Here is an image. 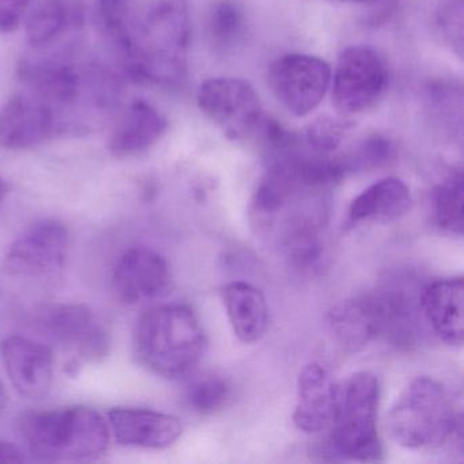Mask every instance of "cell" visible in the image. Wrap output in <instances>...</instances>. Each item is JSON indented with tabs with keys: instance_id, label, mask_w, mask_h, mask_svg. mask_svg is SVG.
<instances>
[{
	"instance_id": "6da1fadb",
	"label": "cell",
	"mask_w": 464,
	"mask_h": 464,
	"mask_svg": "<svg viewBox=\"0 0 464 464\" xmlns=\"http://www.w3.org/2000/svg\"><path fill=\"white\" fill-rule=\"evenodd\" d=\"M99 13L134 77L165 88L186 80L191 40L187 0H99Z\"/></svg>"
},
{
	"instance_id": "7a4b0ae2",
	"label": "cell",
	"mask_w": 464,
	"mask_h": 464,
	"mask_svg": "<svg viewBox=\"0 0 464 464\" xmlns=\"http://www.w3.org/2000/svg\"><path fill=\"white\" fill-rule=\"evenodd\" d=\"M208 341L194 309L164 304L146 309L134 330L135 357L165 379L188 376L205 354Z\"/></svg>"
},
{
	"instance_id": "3957f363",
	"label": "cell",
	"mask_w": 464,
	"mask_h": 464,
	"mask_svg": "<svg viewBox=\"0 0 464 464\" xmlns=\"http://www.w3.org/2000/svg\"><path fill=\"white\" fill-rule=\"evenodd\" d=\"M21 430L32 455L44 461L97 460L111 442L107 420L85 406L31 412Z\"/></svg>"
},
{
	"instance_id": "277c9868",
	"label": "cell",
	"mask_w": 464,
	"mask_h": 464,
	"mask_svg": "<svg viewBox=\"0 0 464 464\" xmlns=\"http://www.w3.org/2000/svg\"><path fill=\"white\" fill-rule=\"evenodd\" d=\"M391 437L409 450L436 448L460 433L461 415L450 393L430 377H417L401 393L387 418Z\"/></svg>"
},
{
	"instance_id": "5b68a950",
	"label": "cell",
	"mask_w": 464,
	"mask_h": 464,
	"mask_svg": "<svg viewBox=\"0 0 464 464\" xmlns=\"http://www.w3.org/2000/svg\"><path fill=\"white\" fill-rule=\"evenodd\" d=\"M380 384L372 372L353 374L341 385L338 414L331 426V453L346 460L379 461L382 444L377 428Z\"/></svg>"
},
{
	"instance_id": "8992f818",
	"label": "cell",
	"mask_w": 464,
	"mask_h": 464,
	"mask_svg": "<svg viewBox=\"0 0 464 464\" xmlns=\"http://www.w3.org/2000/svg\"><path fill=\"white\" fill-rule=\"evenodd\" d=\"M198 105L229 140H243L262 135L267 123L256 92L238 78L205 81L198 91Z\"/></svg>"
},
{
	"instance_id": "52a82bcc",
	"label": "cell",
	"mask_w": 464,
	"mask_h": 464,
	"mask_svg": "<svg viewBox=\"0 0 464 464\" xmlns=\"http://www.w3.org/2000/svg\"><path fill=\"white\" fill-rule=\"evenodd\" d=\"M387 83V66L376 51L362 45L346 48L331 78L334 105L344 115L365 112L382 99Z\"/></svg>"
},
{
	"instance_id": "ba28073f",
	"label": "cell",
	"mask_w": 464,
	"mask_h": 464,
	"mask_svg": "<svg viewBox=\"0 0 464 464\" xmlns=\"http://www.w3.org/2000/svg\"><path fill=\"white\" fill-rule=\"evenodd\" d=\"M333 70L317 56L289 53L271 64L268 85L276 102L295 118L314 112L327 94Z\"/></svg>"
},
{
	"instance_id": "9c48e42d",
	"label": "cell",
	"mask_w": 464,
	"mask_h": 464,
	"mask_svg": "<svg viewBox=\"0 0 464 464\" xmlns=\"http://www.w3.org/2000/svg\"><path fill=\"white\" fill-rule=\"evenodd\" d=\"M69 229L58 219L43 218L29 225L7 249L5 271L18 278H39L63 267Z\"/></svg>"
},
{
	"instance_id": "30bf717a",
	"label": "cell",
	"mask_w": 464,
	"mask_h": 464,
	"mask_svg": "<svg viewBox=\"0 0 464 464\" xmlns=\"http://www.w3.org/2000/svg\"><path fill=\"white\" fill-rule=\"evenodd\" d=\"M64 134L56 113L43 100L25 89L0 110V149L23 150Z\"/></svg>"
},
{
	"instance_id": "8fae6325",
	"label": "cell",
	"mask_w": 464,
	"mask_h": 464,
	"mask_svg": "<svg viewBox=\"0 0 464 464\" xmlns=\"http://www.w3.org/2000/svg\"><path fill=\"white\" fill-rule=\"evenodd\" d=\"M45 335L80 360L100 361L110 352V338L96 314L82 304L53 305L42 317Z\"/></svg>"
},
{
	"instance_id": "7c38bea8",
	"label": "cell",
	"mask_w": 464,
	"mask_h": 464,
	"mask_svg": "<svg viewBox=\"0 0 464 464\" xmlns=\"http://www.w3.org/2000/svg\"><path fill=\"white\" fill-rule=\"evenodd\" d=\"M376 338H385L396 346H411L420 335V295L404 286L390 285L363 295Z\"/></svg>"
},
{
	"instance_id": "4fadbf2b",
	"label": "cell",
	"mask_w": 464,
	"mask_h": 464,
	"mask_svg": "<svg viewBox=\"0 0 464 464\" xmlns=\"http://www.w3.org/2000/svg\"><path fill=\"white\" fill-rule=\"evenodd\" d=\"M112 284L123 303L138 304L168 295L172 276L167 260L159 252L134 246L119 257L113 268Z\"/></svg>"
},
{
	"instance_id": "5bb4252c",
	"label": "cell",
	"mask_w": 464,
	"mask_h": 464,
	"mask_svg": "<svg viewBox=\"0 0 464 464\" xmlns=\"http://www.w3.org/2000/svg\"><path fill=\"white\" fill-rule=\"evenodd\" d=\"M0 357L21 396L36 401L48 395L55 371V355L50 346L25 336H7L0 343Z\"/></svg>"
},
{
	"instance_id": "9a60e30c",
	"label": "cell",
	"mask_w": 464,
	"mask_h": 464,
	"mask_svg": "<svg viewBox=\"0 0 464 464\" xmlns=\"http://www.w3.org/2000/svg\"><path fill=\"white\" fill-rule=\"evenodd\" d=\"M341 401V385L324 366L309 363L297 382V404L293 422L305 433H320L333 426Z\"/></svg>"
},
{
	"instance_id": "2e32d148",
	"label": "cell",
	"mask_w": 464,
	"mask_h": 464,
	"mask_svg": "<svg viewBox=\"0 0 464 464\" xmlns=\"http://www.w3.org/2000/svg\"><path fill=\"white\" fill-rule=\"evenodd\" d=\"M107 422L116 441L124 447L165 450L183 434L179 418L137 407L111 410Z\"/></svg>"
},
{
	"instance_id": "e0dca14e",
	"label": "cell",
	"mask_w": 464,
	"mask_h": 464,
	"mask_svg": "<svg viewBox=\"0 0 464 464\" xmlns=\"http://www.w3.org/2000/svg\"><path fill=\"white\" fill-rule=\"evenodd\" d=\"M420 314L431 333L450 346L460 347L464 341L463 278L440 279L420 293Z\"/></svg>"
},
{
	"instance_id": "ac0fdd59",
	"label": "cell",
	"mask_w": 464,
	"mask_h": 464,
	"mask_svg": "<svg viewBox=\"0 0 464 464\" xmlns=\"http://www.w3.org/2000/svg\"><path fill=\"white\" fill-rule=\"evenodd\" d=\"M167 129V119L159 110L143 100H135L113 130L108 149L119 159L138 156L156 145Z\"/></svg>"
},
{
	"instance_id": "d6986e66",
	"label": "cell",
	"mask_w": 464,
	"mask_h": 464,
	"mask_svg": "<svg viewBox=\"0 0 464 464\" xmlns=\"http://www.w3.org/2000/svg\"><path fill=\"white\" fill-rule=\"evenodd\" d=\"M222 300L236 336L244 343H255L268 327V305L265 295L246 282H232L222 289Z\"/></svg>"
},
{
	"instance_id": "ffe728a7",
	"label": "cell",
	"mask_w": 464,
	"mask_h": 464,
	"mask_svg": "<svg viewBox=\"0 0 464 464\" xmlns=\"http://www.w3.org/2000/svg\"><path fill=\"white\" fill-rule=\"evenodd\" d=\"M411 205V194L406 183L395 178L382 179L353 200L349 218L354 224L395 221L406 216Z\"/></svg>"
},
{
	"instance_id": "44dd1931",
	"label": "cell",
	"mask_w": 464,
	"mask_h": 464,
	"mask_svg": "<svg viewBox=\"0 0 464 464\" xmlns=\"http://www.w3.org/2000/svg\"><path fill=\"white\" fill-rule=\"evenodd\" d=\"M77 13L67 0H42L26 23V40L32 47L42 48L66 34Z\"/></svg>"
},
{
	"instance_id": "7402d4cb",
	"label": "cell",
	"mask_w": 464,
	"mask_h": 464,
	"mask_svg": "<svg viewBox=\"0 0 464 464\" xmlns=\"http://www.w3.org/2000/svg\"><path fill=\"white\" fill-rule=\"evenodd\" d=\"M330 325L336 341L347 350L361 349L376 338L362 298L347 301L331 312Z\"/></svg>"
},
{
	"instance_id": "603a6c76",
	"label": "cell",
	"mask_w": 464,
	"mask_h": 464,
	"mask_svg": "<svg viewBox=\"0 0 464 464\" xmlns=\"http://www.w3.org/2000/svg\"><path fill=\"white\" fill-rule=\"evenodd\" d=\"M463 173L453 172L433 192L437 227L450 235H463Z\"/></svg>"
},
{
	"instance_id": "cb8c5ba5",
	"label": "cell",
	"mask_w": 464,
	"mask_h": 464,
	"mask_svg": "<svg viewBox=\"0 0 464 464\" xmlns=\"http://www.w3.org/2000/svg\"><path fill=\"white\" fill-rule=\"evenodd\" d=\"M246 34V17L235 0H221L214 5L208 18V34L219 50L229 51L243 43Z\"/></svg>"
},
{
	"instance_id": "d4e9b609",
	"label": "cell",
	"mask_w": 464,
	"mask_h": 464,
	"mask_svg": "<svg viewBox=\"0 0 464 464\" xmlns=\"http://www.w3.org/2000/svg\"><path fill=\"white\" fill-rule=\"evenodd\" d=\"M232 385L225 377L205 373L189 380L184 401L192 411L210 415L225 409L232 401Z\"/></svg>"
},
{
	"instance_id": "484cf974",
	"label": "cell",
	"mask_w": 464,
	"mask_h": 464,
	"mask_svg": "<svg viewBox=\"0 0 464 464\" xmlns=\"http://www.w3.org/2000/svg\"><path fill=\"white\" fill-rule=\"evenodd\" d=\"M440 26H441V32L444 34L445 39L452 47H458V53L461 55V48H463V7H461V0H458L456 5L445 7L441 21H440Z\"/></svg>"
},
{
	"instance_id": "4316f807",
	"label": "cell",
	"mask_w": 464,
	"mask_h": 464,
	"mask_svg": "<svg viewBox=\"0 0 464 464\" xmlns=\"http://www.w3.org/2000/svg\"><path fill=\"white\" fill-rule=\"evenodd\" d=\"M32 0H0V34H12L23 24Z\"/></svg>"
},
{
	"instance_id": "83f0119b",
	"label": "cell",
	"mask_w": 464,
	"mask_h": 464,
	"mask_svg": "<svg viewBox=\"0 0 464 464\" xmlns=\"http://www.w3.org/2000/svg\"><path fill=\"white\" fill-rule=\"evenodd\" d=\"M24 460L25 456L17 445L0 440V463H23Z\"/></svg>"
},
{
	"instance_id": "f1b7e54d",
	"label": "cell",
	"mask_w": 464,
	"mask_h": 464,
	"mask_svg": "<svg viewBox=\"0 0 464 464\" xmlns=\"http://www.w3.org/2000/svg\"><path fill=\"white\" fill-rule=\"evenodd\" d=\"M7 401H9V395H7L6 388H5L4 382L0 380V414L6 409Z\"/></svg>"
},
{
	"instance_id": "f546056e",
	"label": "cell",
	"mask_w": 464,
	"mask_h": 464,
	"mask_svg": "<svg viewBox=\"0 0 464 464\" xmlns=\"http://www.w3.org/2000/svg\"><path fill=\"white\" fill-rule=\"evenodd\" d=\"M338 2H347V4H373L376 0H338Z\"/></svg>"
},
{
	"instance_id": "4dcf8cb0",
	"label": "cell",
	"mask_w": 464,
	"mask_h": 464,
	"mask_svg": "<svg viewBox=\"0 0 464 464\" xmlns=\"http://www.w3.org/2000/svg\"><path fill=\"white\" fill-rule=\"evenodd\" d=\"M5 194H6V186H5L4 180L0 179V202L4 200Z\"/></svg>"
}]
</instances>
